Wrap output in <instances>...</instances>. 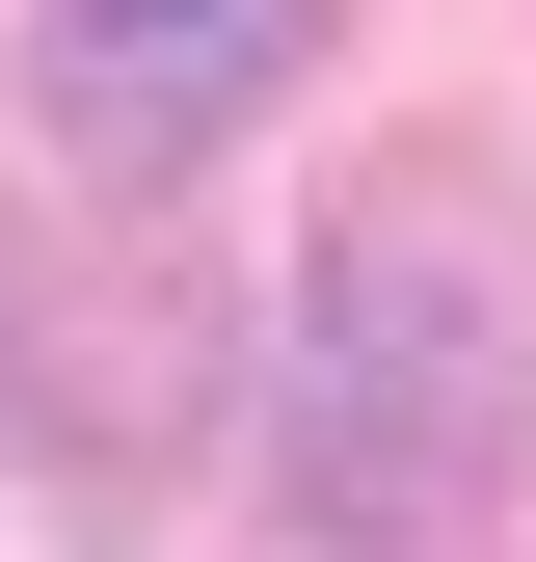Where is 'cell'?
Masks as SVG:
<instances>
[{"mask_svg": "<svg viewBox=\"0 0 536 562\" xmlns=\"http://www.w3.org/2000/svg\"><path fill=\"white\" fill-rule=\"evenodd\" d=\"M295 27L322 0H54V108L81 134H215V108H268Z\"/></svg>", "mask_w": 536, "mask_h": 562, "instance_id": "obj_2", "label": "cell"}, {"mask_svg": "<svg viewBox=\"0 0 536 562\" xmlns=\"http://www.w3.org/2000/svg\"><path fill=\"white\" fill-rule=\"evenodd\" d=\"M268 482L349 562H429L483 509V241L429 188H349V241L295 295V375H268Z\"/></svg>", "mask_w": 536, "mask_h": 562, "instance_id": "obj_1", "label": "cell"}]
</instances>
